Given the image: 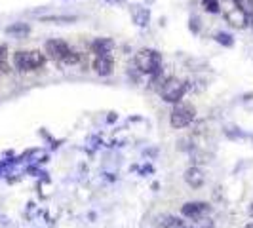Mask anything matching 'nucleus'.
I'll return each instance as SVG.
<instances>
[{"instance_id": "f3484780", "label": "nucleus", "mask_w": 253, "mask_h": 228, "mask_svg": "<svg viewBox=\"0 0 253 228\" xmlns=\"http://www.w3.org/2000/svg\"><path fill=\"white\" fill-rule=\"evenodd\" d=\"M44 21H65V23H71V21H75V17H44Z\"/></svg>"}, {"instance_id": "dca6fc26", "label": "nucleus", "mask_w": 253, "mask_h": 228, "mask_svg": "<svg viewBox=\"0 0 253 228\" xmlns=\"http://www.w3.org/2000/svg\"><path fill=\"white\" fill-rule=\"evenodd\" d=\"M217 42H221V44H227V46H232V40H230V37L228 35H225V33H219L217 35Z\"/></svg>"}, {"instance_id": "4468645a", "label": "nucleus", "mask_w": 253, "mask_h": 228, "mask_svg": "<svg viewBox=\"0 0 253 228\" xmlns=\"http://www.w3.org/2000/svg\"><path fill=\"white\" fill-rule=\"evenodd\" d=\"M204 10L210 13H219L221 12V4H219V0H204L202 2Z\"/></svg>"}, {"instance_id": "2eb2a0df", "label": "nucleus", "mask_w": 253, "mask_h": 228, "mask_svg": "<svg viewBox=\"0 0 253 228\" xmlns=\"http://www.w3.org/2000/svg\"><path fill=\"white\" fill-rule=\"evenodd\" d=\"M0 69L8 71V67H6V48L4 46H0Z\"/></svg>"}, {"instance_id": "9b49d317", "label": "nucleus", "mask_w": 253, "mask_h": 228, "mask_svg": "<svg viewBox=\"0 0 253 228\" xmlns=\"http://www.w3.org/2000/svg\"><path fill=\"white\" fill-rule=\"evenodd\" d=\"M131 17L139 27H147L149 21H151V13L143 6H131Z\"/></svg>"}, {"instance_id": "39448f33", "label": "nucleus", "mask_w": 253, "mask_h": 228, "mask_svg": "<svg viewBox=\"0 0 253 228\" xmlns=\"http://www.w3.org/2000/svg\"><path fill=\"white\" fill-rule=\"evenodd\" d=\"M44 50L46 53L50 55L51 59H55V61H65L67 59V55L71 53V48H69V44L65 42V40H48L46 42V46H44Z\"/></svg>"}, {"instance_id": "7ed1b4c3", "label": "nucleus", "mask_w": 253, "mask_h": 228, "mask_svg": "<svg viewBox=\"0 0 253 228\" xmlns=\"http://www.w3.org/2000/svg\"><path fill=\"white\" fill-rule=\"evenodd\" d=\"M158 91H160V95H162V99H164L166 103L177 105V103H181L183 95L187 93V86H185L183 80H179L175 76H169L164 82V86L158 89Z\"/></svg>"}, {"instance_id": "1a4fd4ad", "label": "nucleus", "mask_w": 253, "mask_h": 228, "mask_svg": "<svg viewBox=\"0 0 253 228\" xmlns=\"http://www.w3.org/2000/svg\"><path fill=\"white\" fill-rule=\"evenodd\" d=\"M93 69H95V73H97L99 76L113 75V69H114L113 57H111V55H99V57H95Z\"/></svg>"}, {"instance_id": "ddd939ff", "label": "nucleus", "mask_w": 253, "mask_h": 228, "mask_svg": "<svg viewBox=\"0 0 253 228\" xmlns=\"http://www.w3.org/2000/svg\"><path fill=\"white\" fill-rule=\"evenodd\" d=\"M236 6H238L242 12L248 15V19L252 21L253 19V0H238Z\"/></svg>"}, {"instance_id": "f03ea898", "label": "nucleus", "mask_w": 253, "mask_h": 228, "mask_svg": "<svg viewBox=\"0 0 253 228\" xmlns=\"http://www.w3.org/2000/svg\"><path fill=\"white\" fill-rule=\"evenodd\" d=\"M44 61L46 59L40 51H15V55H13V65L21 73L37 71L44 65Z\"/></svg>"}, {"instance_id": "6e6552de", "label": "nucleus", "mask_w": 253, "mask_h": 228, "mask_svg": "<svg viewBox=\"0 0 253 228\" xmlns=\"http://www.w3.org/2000/svg\"><path fill=\"white\" fill-rule=\"evenodd\" d=\"M208 209H210L208 203L204 202H187L181 207V213L185 217H189V219H200Z\"/></svg>"}, {"instance_id": "6ab92c4d", "label": "nucleus", "mask_w": 253, "mask_h": 228, "mask_svg": "<svg viewBox=\"0 0 253 228\" xmlns=\"http://www.w3.org/2000/svg\"><path fill=\"white\" fill-rule=\"evenodd\" d=\"M246 228H253V223H250V225H248Z\"/></svg>"}, {"instance_id": "f8f14e48", "label": "nucleus", "mask_w": 253, "mask_h": 228, "mask_svg": "<svg viewBox=\"0 0 253 228\" xmlns=\"http://www.w3.org/2000/svg\"><path fill=\"white\" fill-rule=\"evenodd\" d=\"M160 227H162V228H189V227H187V223H185L183 219L173 217V215H164V217H162Z\"/></svg>"}, {"instance_id": "9d476101", "label": "nucleus", "mask_w": 253, "mask_h": 228, "mask_svg": "<svg viewBox=\"0 0 253 228\" xmlns=\"http://www.w3.org/2000/svg\"><path fill=\"white\" fill-rule=\"evenodd\" d=\"M114 48V42L111 38H97L93 44H91V51L99 57V55H109L111 50Z\"/></svg>"}, {"instance_id": "f257e3e1", "label": "nucleus", "mask_w": 253, "mask_h": 228, "mask_svg": "<svg viewBox=\"0 0 253 228\" xmlns=\"http://www.w3.org/2000/svg\"><path fill=\"white\" fill-rule=\"evenodd\" d=\"M135 67L145 75H156L162 69V55L156 50H139L135 53Z\"/></svg>"}, {"instance_id": "423d86ee", "label": "nucleus", "mask_w": 253, "mask_h": 228, "mask_svg": "<svg viewBox=\"0 0 253 228\" xmlns=\"http://www.w3.org/2000/svg\"><path fill=\"white\" fill-rule=\"evenodd\" d=\"M185 183L189 185L190 189H200L204 187V183H206V173H204L202 167H198V165H190L189 169L185 171Z\"/></svg>"}, {"instance_id": "a211bd4d", "label": "nucleus", "mask_w": 253, "mask_h": 228, "mask_svg": "<svg viewBox=\"0 0 253 228\" xmlns=\"http://www.w3.org/2000/svg\"><path fill=\"white\" fill-rule=\"evenodd\" d=\"M250 215H252V219H253V203L250 205Z\"/></svg>"}, {"instance_id": "0eeeda50", "label": "nucleus", "mask_w": 253, "mask_h": 228, "mask_svg": "<svg viewBox=\"0 0 253 228\" xmlns=\"http://www.w3.org/2000/svg\"><path fill=\"white\" fill-rule=\"evenodd\" d=\"M225 19H227V23H230V25L236 27V29H244V27L250 23L248 15L242 12L236 4H234L230 10H227V13H225Z\"/></svg>"}, {"instance_id": "20e7f679", "label": "nucleus", "mask_w": 253, "mask_h": 228, "mask_svg": "<svg viewBox=\"0 0 253 228\" xmlns=\"http://www.w3.org/2000/svg\"><path fill=\"white\" fill-rule=\"evenodd\" d=\"M196 116V111L192 105H185V103H177L173 107V111L169 114V124L175 127V129H181V127H187L189 124H192Z\"/></svg>"}]
</instances>
